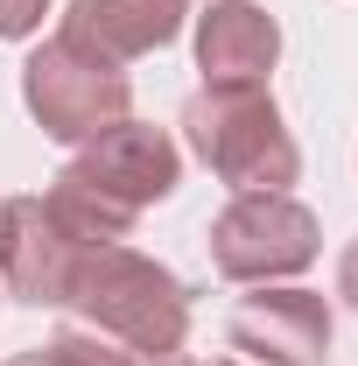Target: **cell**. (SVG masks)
<instances>
[{"mask_svg": "<svg viewBox=\"0 0 358 366\" xmlns=\"http://www.w3.org/2000/svg\"><path fill=\"white\" fill-rule=\"evenodd\" d=\"M183 183V148L148 120H113L91 134L49 190V212L71 226L78 247H120L148 204H162Z\"/></svg>", "mask_w": 358, "mask_h": 366, "instance_id": "6da1fadb", "label": "cell"}, {"mask_svg": "<svg viewBox=\"0 0 358 366\" xmlns=\"http://www.w3.org/2000/svg\"><path fill=\"white\" fill-rule=\"evenodd\" d=\"M71 310L85 317V331L127 345L134 360H169L190 338V289L134 247H85L71 274Z\"/></svg>", "mask_w": 358, "mask_h": 366, "instance_id": "7a4b0ae2", "label": "cell"}, {"mask_svg": "<svg viewBox=\"0 0 358 366\" xmlns=\"http://www.w3.org/2000/svg\"><path fill=\"white\" fill-rule=\"evenodd\" d=\"M183 141L232 190H288L302 177V148L288 134L267 85H204L183 99Z\"/></svg>", "mask_w": 358, "mask_h": 366, "instance_id": "3957f363", "label": "cell"}, {"mask_svg": "<svg viewBox=\"0 0 358 366\" xmlns=\"http://www.w3.org/2000/svg\"><path fill=\"white\" fill-rule=\"evenodd\" d=\"M21 99H29V113H36V127H43L49 141L85 148V141L106 134L113 120H127L134 85H127V71H120L113 56L71 43V36L56 29L43 49H29V64H21Z\"/></svg>", "mask_w": 358, "mask_h": 366, "instance_id": "277c9868", "label": "cell"}, {"mask_svg": "<svg viewBox=\"0 0 358 366\" xmlns=\"http://www.w3.org/2000/svg\"><path fill=\"white\" fill-rule=\"evenodd\" d=\"M316 212L295 204L288 190H232L211 219V268L225 282H281L316 261Z\"/></svg>", "mask_w": 358, "mask_h": 366, "instance_id": "5b68a950", "label": "cell"}, {"mask_svg": "<svg viewBox=\"0 0 358 366\" xmlns=\"http://www.w3.org/2000/svg\"><path fill=\"white\" fill-rule=\"evenodd\" d=\"M78 261H85V247L49 212V197H7V204H0V282H7L21 303H36V310L71 303Z\"/></svg>", "mask_w": 358, "mask_h": 366, "instance_id": "8992f818", "label": "cell"}, {"mask_svg": "<svg viewBox=\"0 0 358 366\" xmlns=\"http://www.w3.org/2000/svg\"><path fill=\"white\" fill-rule=\"evenodd\" d=\"M232 345L260 366H323L330 352V303L316 289H267L232 303Z\"/></svg>", "mask_w": 358, "mask_h": 366, "instance_id": "52a82bcc", "label": "cell"}, {"mask_svg": "<svg viewBox=\"0 0 358 366\" xmlns=\"http://www.w3.org/2000/svg\"><path fill=\"white\" fill-rule=\"evenodd\" d=\"M274 64H281V21L260 0H211V14H197L204 85H260Z\"/></svg>", "mask_w": 358, "mask_h": 366, "instance_id": "ba28073f", "label": "cell"}, {"mask_svg": "<svg viewBox=\"0 0 358 366\" xmlns=\"http://www.w3.org/2000/svg\"><path fill=\"white\" fill-rule=\"evenodd\" d=\"M190 21V0H71L63 36L98 49L113 64H134L148 49H169Z\"/></svg>", "mask_w": 358, "mask_h": 366, "instance_id": "9c48e42d", "label": "cell"}, {"mask_svg": "<svg viewBox=\"0 0 358 366\" xmlns=\"http://www.w3.org/2000/svg\"><path fill=\"white\" fill-rule=\"evenodd\" d=\"M49 0H0V43H29L43 29Z\"/></svg>", "mask_w": 358, "mask_h": 366, "instance_id": "30bf717a", "label": "cell"}, {"mask_svg": "<svg viewBox=\"0 0 358 366\" xmlns=\"http://www.w3.org/2000/svg\"><path fill=\"white\" fill-rule=\"evenodd\" d=\"M337 296H344V303L358 310V239L344 247V261H337Z\"/></svg>", "mask_w": 358, "mask_h": 366, "instance_id": "8fae6325", "label": "cell"}, {"mask_svg": "<svg viewBox=\"0 0 358 366\" xmlns=\"http://www.w3.org/2000/svg\"><path fill=\"white\" fill-rule=\"evenodd\" d=\"M155 366H204V360H183V352H169V360H155ZM211 366H239V360H211Z\"/></svg>", "mask_w": 358, "mask_h": 366, "instance_id": "7c38bea8", "label": "cell"}, {"mask_svg": "<svg viewBox=\"0 0 358 366\" xmlns=\"http://www.w3.org/2000/svg\"><path fill=\"white\" fill-rule=\"evenodd\" d=\"M7 366H36V352H14V360H7Z\"/></svg>", "mask_w": 358, "mask_h": 366, "instance_id": "4fadbf2b", "label": "cell"}]
</instances>
